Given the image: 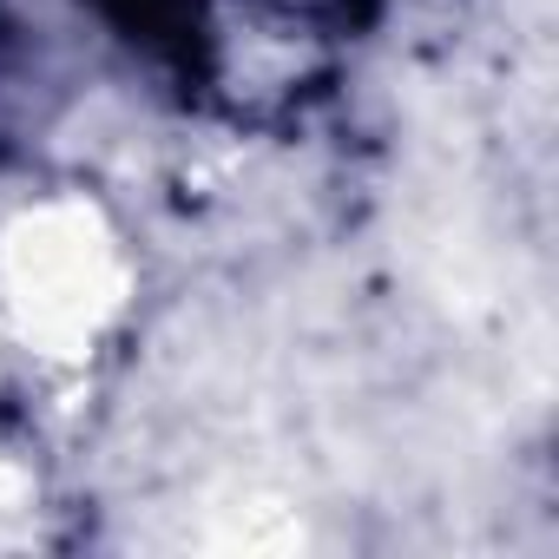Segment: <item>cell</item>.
<instances>
[{
	"label": "cell",
	"mask_w": 559,
	"mask_h": 559,
	"mask_svg": "<svg viewBox=\"0 0 559 559\" xmlns=\"http://www.w3.org/2000/svg\"><path fill=\"white\" fill-rule=\"evenodd\" d=\"M93 8L112 27H126L132 40L165 47L178 60H191V47H198V0H93Z\"/></svg>",
	"instance_id": "1"
}]
</instances>
